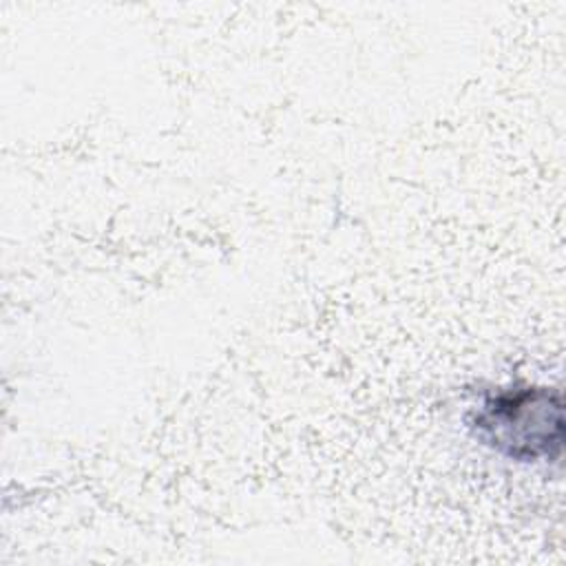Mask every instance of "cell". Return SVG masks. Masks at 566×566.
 I'll use <instances>...</instances> for the list:
<instances>
[{
	"label": "cell",
	"mask_w": 566,
	"mask_h": 566,
	"mask_svg": "<svg viewBox=\"0 0 566 566\" xmlns=\"http://www.w3.org/2000/svg\"><path fill=\"white\" fill-rule=\"evenodd\" d=\"M471 429L506 458L557 460L564 440L562 394L551 387L497 389L478 405Z\"/></svg>",
	"instance_id": "cell-1"
}]
</instances>
